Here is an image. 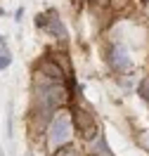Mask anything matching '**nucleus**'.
I'll return each mask as SVG.
<instances>
[{
	"label": "nucleus",
	"mask_w": 149,
	"mask_h": 156,
	"mask_svg": "<svg viewBox=\"0 0 149 156\" xmlns=\"http://www.w3.org/2000/svg\"><path fill=\"white\" fill-rule=\"evenodd\" d=\"M71 135H73V126H71V116L69 114H57L52 118V123L48 128V147L52 151H59L71 142Z\"/></svg>",
	"instance_id": "nucleus-1"
},
{
	"label": "nucleus",
	"mask_w": 149,
	"mask_h": 156,
	"mask_svg": "<svg viewBox=\"0 0 149 156\" xmlns=\"http://www.w3.org/2000/svg\"><path fill=\"white\" fill-rule=\"evenodd\" d=\"M36 24L38 26H43L45 31H50L52 36H59L62 40L66 38V31H64V26H62V19L57 17V12H45V14H40V17H36Z\"/></svg>",
	"instance_id": "nucleus-3"
},
{
	"label": "nucleus",
	"mask_w": 149,
	"mask_h": 156,
	"mask_svg": "<svg viewBox=\"0 0 149 156\" xmlns=\"http://www.w3.org/2000/svg\"><path fill=\"white\" fill-rule=\"evenodd\" d=\"M10 62H12L10 50H7V48H0V71H5V69L10 66Z\"/></svg>",
	"instance_id": "nucleus-5"
},
{
	"label": "nucleus",
	"mask_w": 149,
	"mask_h": 156,
	"mask_svg": "<svg viewBox=\"0 0 149 156\" xmlns=\"http://www.w3.org/2000/svg\"><path fill=\"white\" fill-rule=\"evenodd\" d=\"M62 156H73V154H62Z\"/></svg>",
	"instance_id": "nucleus-7"
},
{
	"label": "nucleus",
	"mask_w": 149,
	"mask_h": 156,
	"mask_svg": "<svg viewBox=\"0 0 149 156\" xmlns=\"http://www.w3.org/2000/svg\"><path fill=\"white\" fill-rule=\"evenodd\" d=\"M92 149V154H99V156H111V151L107 149V142L104 140H95V144L90 147Z\"/></svg>",
	"instance_id": "nucleus-4"
},
{
	"label": "nucleus",
	"mask_w": 149,
	"mask_h": 156,
	"mask_svg": "<svg viewBox=\"0 0 149 156\" xmlns=\"http://www.w3.org/2000/svg\"><path fill=\"white\" fill-rule=\"evenodd\" d=\"M0 45H2V36H0Z\"/></svg>",
	"instance_id": "nucleus-8"
},
{
	"label": "nucleus",
	"mask_w": 149,
	"mask_h": 156,
	"mask_svg": "<svg viewBox=\"0 0 149 156\" xmlns=\"http://www.w3.org/2000/svg\"><path fill=\"white\" fill-rule=\"evenodd\" d=\"M109 66L114 69V71H119V73H126V71L133 69V59H130L126 45L114 43V45L109 48Z\"/></svg>",
	"instance_id": "nucleus-2"
},
{
	"label": "nucleus",
	"mask_w": 149,
	"mask_h": 156,
	"mask_svg": "<svg viewBox=\"0 0 149 156\" xmlns=\"http://www.w3.org/2000/svg\"><path fill=\"white\" fill-rule=\"evenodd\" d=\"M0 156H2V154H0Z\"/></svg>",
	"instance_id": "nucleus-9"
},
{
	"label": "nucleus",
	"mask_w": 149,
	"mask_h": 156,
	"mask_svg": "<svg viewBox=\"0 0 149 156\" xmlns=\"http://www.w3.org/2000/svg\"><path fill=\"white\" fill-rule=\"evenodd\" d=\"M140 95H142V97L149 102V78L144 80V83H142V85H140Z\"/></svg>",
	"instance_id": "nucleus-6"
}]
</instances>
